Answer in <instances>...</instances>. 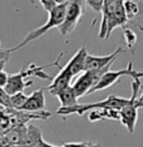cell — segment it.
I'll return each mask as SVG.
<instances>
[{"label": "cell", "mask_w": 143, "mask_h": 147, "mask_svg": "<svg viewBox=\"0 0 143 147\" xmlns=\"http://www.w3.org/2000/svg\"><path fill=\"white\" fill-rule=\"evenodd\" d=\"M129 98H123V97H118L114 94L108 96L105 99L101 102L95 103H83V105H73L69 107H62L56 109V113L59 115H78V116H84L87 112L94 108H114V109H121L128 103Z\"/></svg>", "instance_id": "cell-1"}, {"label": "cell", "mask_w": 143, "mask_h": 147, "mask_svg": "<svg viewBox=\"0 0 143 147\" xmlns=\"http://www.w3.org/2000/svg\"><path fill=\"white\" fill-rule=\"evenodd\" d=\"M65 10H66V4H60V5H56L54 9H53L52 11H49V19L48 22L45 23L44 25L39 26V28L34 29V30H32L29 34H26V36L23 40L19 43L16 47L14 48H10L9 51L10 52H15V51H19V49L24 48L26 44H29V43L36 40L38 38H40L45 34V33H48L50 29L53 28H59V25L63 23L65 18Z\"/></svg>", "instance_id": "cell-2"}, {"label": "cell", "mask_w": 143, "mask_h": 147, "mask_svg": "<svg viewBox=\"0 0 143 147\" xmlns=\"http://www.w3.org/2000/svg\"><path fill=\"white\" fill-rule=\"evenodd\" d=\"M142 88L141 78H133L132 82V96L128 103L119 109L121 113V122L122 125L128 129L129 133H133L136 129V123L138 118V107L136 105V99L138 97V91Z\"/></svg>", "instance_id": "cell-3"}, {"label": "cell", "mask_w": 143, "mask_h": 147, "mask_svg": "<svg viewBox=\"0 0 143 147\" xmlns=\"http://www.w3.org/2000/svg\"><path fill=\"white\" fill-rule=\"evenodd\" d=\"M84 3L85 1H83V0H70V1L66 4L65 18L58 28L62 35L66 36L69 33H72L75 28H77L78 23L83 15Z\"/></svg>", "instance_id": "cell-4"}, {"label": "cell", "mask_w": 143, "mask_h": 147, "mask_svg": "<svg viewBox=\"0 0 143 147\" xmlns=\"http://www.w3.org/2000/svg\"><path fill=\"white\" fill-rule=\"evenodd\" d=\"M123 76H129V77H132V78H142L143 72L134 71L132 62H129L127 68H124V69H119V71H107L102 76V78L98 81L97 84L93 86L92 88L89 89L88 94H92V93H94L97 91H103V89H105V88H109V87L114 84Z\"/></svg>", "instance_id": "cell-5"}, {"label": "cell", "mask_w": 143, "mask_h": 147, "mask_svg": "<svg viewBox=\"0 0 143 147\" xmlns=\"http://www.w3.org/2000/svg\"><path fill=\"white\" fill-rule=\"evenodd\" d=\"M112 64H109L104 68H98V69H87L83 72L82 76H79L75 82L73 83V88H74L75 93H77L78 98L88 94L89 89L93 86H95L98 83V81L102 78V76L107 71H109Z\"/></svg>", "instance_id": "cell-6"}, {"label": "cell", "mask_w": 143, "mask_h": 147, "mask_svg": "<svg viewBox=\"0 0 143 147\" xmlns=\"http://www.w3.org/2000/svg\"><path fill=\"white\" fill-rule=\"evenodd\" d=\"M124 52V49L122 47H118L113 53L108 55H92L88 53L87 59H85V67L84 71L87 69H98V68H104L109 64H113V62L118 58L119 54Z\"/></svg>", "instance_id": "cell-7"}, {"label": "cell", "mask_w": 143, "mask_h": 147, "mask_svg": "<svg viewBox=\"0 0 143 147\" xmlns=\"http://www.w3.org/2000/svg\"><path fill=\"white\" fill-rule=\"evenodd\" d=\"M29 76L26 74L25 69L23 68L19 73H15V74H9L8 82L4 87V89L9 94H14L16 92H21L24 91L26 87H30L33 86V81L29 79Z\"/></svg>", "instance_id": "cell-8"}, {"label": "cell", "mask_w": 143, "mask_h": 147, "mask_svg": "<svg viewBox=\"0 0 143 147\" xmlns=\"http://www.w3.org/2000/svg\"><path fill=\"white\" fill-rule=\"evenodd\" d=\"M26 132H28V126L25 125H16L13 126L3 137L4 145L9 146H25L26 142Z\"/></svg>", "instance_id": "cell-9"}, {"label": "cell", "mask_w": 143, "mask_h": 147, "mask_svg": "<svg viewBox=\"0 0 143 147\" xmlns=\"http://www.w3.org/2000/svg\"><path fill=\"white\" fill-rule=\"evenodd\" d=\"M73 78H74V77L72 76V73L69 72L65 67L64 68H60V72L53 78L52 84L49 86L46 89H48V92L50 93L52 96L56 97L62 91H64L66 87L70 86V82H72Z\"/></svg>", "instance_id": "cell-10"}, {"label": "cell", "mask_w": 143, "mask_h": 147, "mask_svg": "<svg viewBox=\"0 0 143 147\" xmlns=\"http://www.w3.org/2000/svg\"><path fill=\"white\" fill-rule=\"evenodd\" d=\"M44 88L36 89L28 97L24 106L21 107L23 111L35 112V111H44L45 109V96H44Z\"/></svg>", "instance_id": "cell-11"}, {"label": "cell", "mask_w": 143, "mask_h": 147, "mask_svg": "<svg viewBox=\"0 0 143 147\" xmlns=\"http://www.w3.org/2000/svg\"><path fill=\"white\" fill-rule=\"evenodd\" d=\"M88 52L85 49V47H82L79 51L73 55V58L66 63L65 68L72 73L73 77L81 74L82 72H84V67H85V59H87Z\"/></svg>", "instance_id": "cell-12"}, {"label": "cell", "mask_w": 143, "mask_h": 147, "mask_svg": "<svg viewBox=\"0 0 143 147\" xmlns=\"http://www.w3.org/2000/svg\"><path fill=\"white\" fill-rule=\"evenodd\" d=\"M88 119L91 122L104 121V119L121 121V113L119 109L114 108H94L88 112Z\"/></svg>", "instance_id": "cell-13"}, {"label": "cell", "mask_w": 143, "mask_h": 147, "mask_svg": "<svg viewBox=\"0 0 143 147\" xmlns=\"http://www.w3.org/2000/svg\"><path fill=\"white\" fill-rule=\"evenodd\" d=\"M25 146H33V147H38V146H50L54 147L55 145L48 143L44 141L42 135V131L39 127H36L34 125H29L28 126V132H26V142Z\"/></svg>", "instance_id": "cell-14"}, {"label": "cell", "mask_w": 143, "mask_h": 147, "mask_svg": "<svg viewBox=\"0 0 143 147\" xmlns=\"http://www.w3.org/2000/svg\"><path fill=\"white\" fill-rule=\"evenodd\" d=\"M56 97H58L62 107H69L78 103V96L75 93L74 88H73V86L66 87L64 91H62Z\"/></svg>", "instance_id": "cell-15"}, {"label": "cell", "mask_w": 143, "mask_h": 147, "mask_svg": "<svg viewBox=\"0 0 143 147\" xmlns=\"http://www.w3.org/2000/svg\"><path fill=\"white\" fill-rule=\"evenodd\" d=\"M124 9L128 19L132 20L133 18H136L141 13V4H138L134 0H124Z\"/></svg>", "instance_id": "cell-16"}, {"label": "cell", "mask_w": 143, "mask_h": 147, "mask_svg": "<svg viewBox=\"0 0 143 147\" xmlns=\"http://www.w3.org/2000/svg\"><path fill=\"white\" fill-rule=\"evenodd\" d=\"M28 99V96H25L21 92H16L14 94H10V102H11V108L14 109H21V107L24 106V103Z\"/></svg>", "instance_id": "cell-17"}, {"label": "cell", "mask_w": 143, "mask_h": 147, "mask_svg": "<svg viewBox=\"0 0 143 147\" xmlns=\"http://www.w3.org/2000/svg\"><path fill=\"white\" fill-rule=\"evenodd\" d=\"M123 38H124V42L127 47L129 49H133L137 43V34L129 28H126L124 26V30H123Z\"/></svg>", "instance_id": "cell-18"}, {"label": "cell", "mask_w": 143, "mask_h": 147, "mask_svg": "<svg viewBox=\"0 0 143 147\" xmlns=\"http://www.w3.org/2000/svg\"><path fill=\"white\" fill-rule=\"evenodd\" d=\"M85 4H87L89 8H92L95 13H102L104 0H85Z\"/></svg>", "instance_id": "cell-19"}, {"label": "cell", "mask_w": 143, "mask_h": 147, "mask_svg": "<svg viewBox=\"0 0 143 147\" xmlns=\"http://www.w3.org/2000/svg\"><path fill=\"white\" fill-rule=\"evenodd\" d=\"M5 61H0V88H4L6 82H8V78H9V74L4 72V64H5Z\"/></svg>", "instance_id": "cell-20"}, {"label": "cell", "mask_w": 143, "mask_h": 147, "mask_svg": "<svg viewBox=\"0 0 143 147\" xmlns=\"http://www.w3.org/2000/svg\"><path fill=\"white\" fill-rule=\"evenodd\" d=\"M39 3L43 5V8L45 9L46 11H52L53 9L56 6V3H55V0H39Z\"/></svg>", "instance_id": "cell-21"}, {"label": "cell", "mask_w": 143, "mask_h": 147, "mask_svg": "<svg viewBox=\"0 0 143 147\" xmlns=\"http://www.w3.org/2000/svg\"><path fill=\"white\" fill-rule=\"evenodd\" d=\"M62 146L68 147V146H97V143L93 142H64Z\"/></svg>", "instance_id": "cell-22"}, {"label": "cell", "mask_w": 143, "mask_h": 147, "mask_svg": "<svg viewBox=\"0 0 143 147\" xmlns=\"http://www.w3.org/2000/svg\"><path fill=\"white\" fill-rule=\"evenodd\" d=\"M70 0H55L56 5H60V4H68Z\"/></svg>", "instance_id": "cell-23"}, {"label": "cell", "mask_w": 143, "mask_h": 147, "mask_svg": "<svg viewBox=\"0 0 143 147\" xmlns=\"http://www.w3.org/2000/svg\"><path fill=\"white\" fill-rule=\"evenodd\" d=\"M83 1H85V0H83Z\"/></svg>", "instance_id": "cell-24"}]
</instances>
